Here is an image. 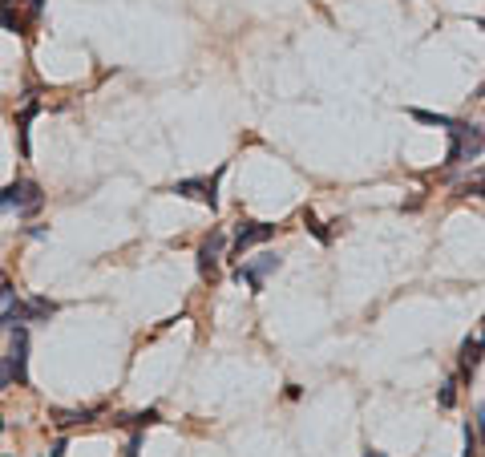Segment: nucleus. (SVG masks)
<instances>
[{
    "label": "nucleus",
    "instance_id": "18",
    "mask_svg": "<svg viewBox=\"0 0 485 457\" xmlns=\"http://www.w3.org/2000/svg\"><path fill=\"white\" fill-rule=\"evenodd\" d=\"M9 384H13V376H9V364H0V393H4Z\"/></svg>",
    "mask_w": 485,
    "mask_h": 457
},
{
    "label": "nucleus",
    "instance_id": "15",
    "mask_svg": "<svg viewBox=\"0 0 485 457\" xmlns=\"http://www.w3.org/2000/svg\"><path fill=\"white\" fill-rule=\"evenodd\" d=\"M13 296H16V292H13V279L0 272V304H13Z\"/></svg>",
    "mask_w": 485,
    "mask_h": 457
},
{
    "label": "nucleus",
    "instance_id": "20",
    "mask_svg": "<svg viewBox=\"0 0 485 457\" xmlns=\"http://www.w3.org/2000/svg\"><path fill=\"white\" fill-rule=\"evenodd\" d=\"M49 457H65V441H57V445H53V453Z\"/></svg>",
    "mask_w": 485,
    "mask_h": 457
},
{
    "label": "nucleus",
    "instance_id": "11",
    "mask_svg": "<svg viewBox=\"0 0 485 457\" xmlns=\"http://www.w3.org/2000/svg\"><path fill=\"white\" fill-rule=\"evenodd\" d=\"M37 101H28L25 110H21V118H16V134H21V154H28V122H33V118H37Z\"/></svg>",
    "mask_w": 485,
    "mask_h": 457
},
{
    "label": "nucleus",
    "instance_id": "12",
    "mask_svg": "<svg viewBox=\"0 0 485 457\" xmlns=\"http://www.w3.org/2000/svg\"><path fill=\"white\" fill-rule=\"evenodd\" d=\"M0 25L9 29V33H21V29H25V21H21V13H16V9H13V0H4V4H0Z\"/></svg>",
    "mask_w": 485,
    "mask_h": 457
},
{
    "label": "nucleus",
    "instance_id": "4",
    "mask_svg": "<svg viewBox=\"0 0 485 457\" xmlns=\"http://www.w3.org/2000/svg\"><path fill=\"white\" fill-rule=\"evenodd\" d=\"M275 267H279V255L263 251V255H255L251 263H239L235 279H239V284H247L251 292H263V279H267V272H275Z\"/></svg>",
    "mask_w": 485,
    "mask_h": 457
},
{
    "label": "nucleus",
    "instance_id": "21",
    "mask_svg": "<svg viewBox=\"0 0 485 457\" xmlns=\"http://www.w3.org/2000/svg\"><path fill=\"white\" fill-rule=\"evenodd\" d=\"M364 457H385V453H376V449H368V453H364Z\"/></svg>",
    "mask_w": 485,
    "mask_h": 457
},
{
    "label": "nucleus",
    "instance_id": "14",
    "mask_svg": "<svg viewBox=\"0 0 485 457\" xmlns=\"http://www.w3.org/2000/svg\"><path fill=\"white\" fill-rule=\"evenodd\" d=\"M453 405H457V384L445 381L441 384V409H453Z\"/></svg>",
    "mask_w": 485,
    "mask_h": 457
},
{
    "label": "nucleus",
    "instance_id": "8",
    "mask_svg": "<svg viewBox=\"0 0 485 457\" xmlns=\"http://www.w3.org/2000/svg\"><path fill=\"white\" fill-rule=\"evenodd\" d=\"M271 235H275L271 222H243V227H239V235H235V260L243 255V251H251V247H259V243H267Z\"/></svg>",
    "mask_w": 485,
    "mask_h": 457
},
{
    "label": "nucleus",
    "instance_id": "13",
    "mask_svg": "<svg viewBox=\"0 0 485 457\" xmlns=\"http://www.w3.org/2000/svg\"><path fill=\"white\" fill-rule=\"evenodd\" d=\"M412 118L424 125H441V130H453V118H445V113H429V110H412Z\"/></svg>",
    "mask_w": 485,
    "mask_h": 457
},
{
    "label": "nucleus",
    "instance_id": "2",
    "mask_svg": "<svg viewBox=\"0 0 485 457\" xmlns=\"http://www.w3.org/2000/svg\"><path fill=\"white\" fill-rule=\"evenodd\" d=\"M53 312H57V304L37 296V299H28V304H9V308H4V320H0V324L21 328V324H33V320H49Z\"/></svg>",
    "mask_w": 485,
    "mask_h": 457
},
{
    "label": "nucleus",
    "instance_id": "1",
    "mask_svg": "<svg viewBox=\"0 0 485 457\" xmlns=\"http://www.w3.org/2000/svg\"><path fill=\"white\" fill-rule=\"evenodd\" d=\"M449 134H453V146H449V154H445V166H457V162L477 158V154H481V130H477V125L453 122Z\"/></svg>",
    "mask_w": 485,
    "mask_h": 457
},
{
    "label": "nucleus",
    "instance_id": "19",
    "mask_svg": "<svg viewBox=\"0 0 485 457\" xmlns=\"http://www.w3.org/2000/svg\"><path fill=\"white\" fill-rule=\"evenodd\" d=\"M137 445H142V437L134 433V437H130V445H125V457H137Z\"/></svg>",
    "mask_w": 485,
    "mask_h": 457
},
{
    "label": "nucleus",
    "instance_id": "10",
    "mask_svg": "<svg viewBox=\"0 0 485 457\" xmlns=\"http://www.w3.org/2000/svg\"><path fill=\"white\" fill-rule=\"evenodd\" d=\"M101 409H57V413H53V421H57V425H61V429H69V425H81V421H93L98 417Z\"/></svg>",
    "mask_w": 485,
    "mask_h": 457
},
{
    "label": "nucleus",
    "instance_id": "16",
    "mask_svg": "<svg viewBox=\"0 0 485 457\" xmlns=\"http://www.w3.org/2000/svg\"><path fill=\"white\" fill-rule=\"evenodd\" d=\"M308 227L315 231V239H320V243H328V231H323L320 222H315V215H308Z\"/></svg>",
    "mask_w": 485,
    "mask_h": 457
},
{
    "label": "nucleus",
    "instance_id": "6",
    "mask_svg": "<svg viewBox=\"0 0 485 457\" xmlns=\"http://www.w3.org/2000/svg\"><path fill=\"white\" fill-rule=\"evenodd\" d=\"M223 231H211V235L202 239V247H199V272L202 279H214L219 275V260H223Z\"/></svg>",
    "mask_w": 485,
    "mask_h": 457
},
{
    "label": "nucleus",
    "instance_id": "5",
    "mask_svg": "<svg viewBox=\"0 0 485 457\" xmlns=\"http://www.w3.org/2000/svg\"><path fill=\"white\" fill-rule=\"evenodd\" d=\"M9 376L16 384H28V332L25 328H13V348H9Z\"/></svg>",
    "mask_w": 485,
    "mask_h": 457
},
{
    "label": "nucleus",
    "instance_id": "7",
    "mask_svg": "<svg viewBox=\"0 0 485 457\" xmlns=\"http://www.w3.org/2000/svg\"><path fill=\"white\" fill-rule=\"evenodd\" d=\"M219 174L214 178H187V183L174 186V195H190V198H199V202H207V207H219V195H214L219 190Z\"/></svg>",
    "mask_w": 485,
    "mask_h": 457
},
{
    "label": "nucleus",
    "instance_id": "3",
    "mask_svg": "<svg viewBox=\"0 0 485 457\" xmlns=\"http://www.w3.org/2000/svg\"><path fill=\"white\" fill-rule=\"evenodd\" d=\"M13 207L21 210V215H33V210H41V186L37 183H13L0 190V210Z\"/></svg>",
    "mask_w": 485,
    "mask_h": 457
},
{
    "label": "nucleus",
    "instance_id": "17",
    "mask_svg": "<svg viewBox=\"0 0 485 457\" xmlns=\"http://www.w3.org/2000/svg\"><path fill=\"white\" fill-rule=\"evenodd\" d=\"M154 421H158V409H146L142 417H134V425H154Z\"/></svg>",
    "mask_w": 485,
    "mask_h": 457
},
{
    "label": "nucleus",
    "instance_id": "9",
    "mask_svg": "<svg viewBox=\"0 0 485 457\" xmlns=\"http://www.w3.org/2000/svg\"><path fill=\"white\" fill-rule=\"evenodd\" d=\"M477 364H481V336H469V340L461 344V376H465V381H473Z\"/></svg>",
    "mask_w": 485,
    "mask_h": 457
}]
</instances>
